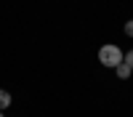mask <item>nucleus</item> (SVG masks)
Here are the masks:
<instances>
[{"mask_svg": "<svg viewBox=\"0 0 133 117\" xmlns=\"http://www.w3.org/2000/svg\"><path fill=\"white\" fill-rule=\"evenodd\" d=\"M123 56H125V51L120 45H115V43H107V45L98 48V61H101L104 67H109V69H115L117 64H123Z\"/></svg>", "mask_w": 133, "mask_h": 117, "instance_id": "nucleus-1", "label": "nucleus"}, {"mask_svg": "<svg viewBox=\"0 0 133 117\" xmlns=\"http://www.w3.org/2000/svg\"><path fill=\"white\" fill-rule=\"evenodd\" d=\"M115 72H117V77H120V80H128L130 74H133V69L128 67L125 61H123V64H117V67H115Z\"/></svg>", "mask_w": 133, "mask_h": 117, "instance_id": "nucleus-2", "label": "nucleus"}, {"mask_svg": "<svg viewBox=\"0 0 133 117\" xmlns=\"http://www.w3.org/2000/svg\"><path fill=\"white\" fill-rule=\"evenodd\" d=\"M8 106H11V93L0 88V112H5Z\"/></svg>", "mask_w": 133, "mask_h": 117, "instance_id": "nucleus-3", "label": "nucleus"}, {"mask_svg": "<svg viewBox=\"0 0 133 117\" xmlns=\"http://www.w3.org/2000/svg\"><path fill=\"white\" fill-rule=\"evenodd\" d=\"M123 61H125V64H128V67L133 69V48H130V51L125 53V56H123Z\"/></svg>", "mask_w": 133, "mask_h": 117, "instance_id": "nucleus-4", "label": "nucleus"}, {"mask_svg": "<svg viewBox=\"0 0 133 117\" xmlns=\"http://www.w3.org/2000/svg\"><path fill=\"white\" fill-rule=\"evenodd\" d=\"M125 35H128V37H133V19H128V21H125Z\"/></svg>", "mask_w": 133, "mask_h": 117, "instance_id": "nucleus-5", "label": "nucleus"}, {"mask_svg": "<svg viewBox=\"0 0 133 117\" xmlns=\"http://www.w3.org/2000/svg\"><path fill=\"white\" fill-rule=\"evenodd\" d=\"M0 117H5V114H3V112H0Z\"/></svg>", "mask_w": 133, "mask_h": 117, "instance_id": "nucleus-6", "label": "nucleus"}]
</instances>
